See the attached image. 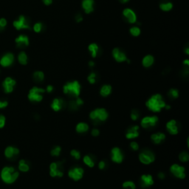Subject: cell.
I'll return each mask as SVG.
<instances>
[{
	"label": "cell",
	"mask_w": 189,
	"mask_h": 189,
	"mask_svg": "<svg viewBox=\"0 0 189 189\" xmlns=\"http://www.w3.org/2000/svg\"><path fill=\"white\" fill-rule=\"evenodd\" d=\"M83 162L86 166L89 168H93L96 165V162H95V159L89 154H86L83 157Z\"/></svg>",
	"instance_id": "obj_29"
},
{
	"label": "cell",
	"mask_w": 189,
	"mask_h": 189,
	"mask_svg": "<svg viewBox=\"0 0 189 189\" xmlns=\"http://www.w3.org/2000/svg\"><path fill=\"white\" fill-rule=\"evenodd\" d=\"M18 171L11 166H6L3 168L1 171V178L3 180L4 183L7 184H12L18 179Z\"/></svg>",
	"instance_id": "obj_4"
},
{
	"label": "cell",
	"mask_w": 189,
	"mask_h": 189,
	"mask_svg": "<svg viewBox=\"0 0 189 189\" xmlns=\"http://www.w3.org/2000/svg\"><path fill=\"white\" fill-rule=\"evenodd\" d=\"M112 87L109 84H104L101 86L100 89V95L103 98H106L110 96L112 93Z\"/></svg>",
	"instance_id": "obj_27"
},
{
	"label": "cell",
	"mask_w": 189,
	"mask_h": 189,
	"mask_svg": "<svg viewBox=\"0 0 189 189\" xmlns=\"http://www.w3.org/2000/svg\"><path fill=\"white\" fill-rule=\"evenodd\" d=\"M159 123V118L157 115L145 116L140 120V126L143 129H150L155 127Z\"/></svg>",
	"instance_id": "obj_8"
},
{
	"label": "cell",
	"mask_w": 189,
	"mask_h": 189,
	"mask_svg": "<svg viewBox=\"0 0 189 189\" xmlns=\"http://www.w3.org/2000/svg\"><path fill=\"white\" fill-rule=\"evenodd\" d=\"M64 162H52L50 165V175L52 177H62L64 176Z\"/></svg>",
	"instance_id": "obj_6"
},
{
	"label": "cell",
	"mask_w": 189,
	"mask_h": 189,
	"mask_svg": "<svg viewBox=\"0 0 189 189\" xmlns=\"http://www.w3.org/2000/svg\"><path fill=\"white\" fill-rule=\"evenodd\" d=\"M129 0H120V2H121V3H126V2H129Z\"/></svg>",
	"instance_id": "obj_57"
},
{
	"label": "cell",
	"mask_w": 189,
	"mask_h": 189,
	"mask_svg": "<svg viewBox=\"0 0 189 189\" xmlns=\"http://www.w3.org/2000/svg\"><path fill=\"white\" fill-rule=\"evenodd\" d=\"M84 174V170L81 166H73L68 171L67 175L74 181H79L81 180Z\"/></svg>",
	"instance_id": "obj_9"
},
{
	"label": "cell",
	"mask_w": 189,
	"mask_h": 189,
	"mask_svg": "<svg viewBox=\"0 0 189 189\" xmlns=\"http://www.w3.org/2000/svg\"><path fill=\"white\" fill-rule=\"evenodd\" d=\"M75 20H76L77 22H81L83 20V17L81 16V14H77V16H75Z\"/></svg>",
	"instance_id": "obj_52"
},
{
	"label": "cell",
	"mask_w": 189,
	"mask_h": 189,
	"mask_svg": "<svg viewBox=\"0 0 189 189\" xmlns=\"http://www.w3.org/2000/svg\"><path fill=\"white\" fill-rule=\"evenodd\" d=\"M89 117L94 123L98 124L105 122L109 118V112L105 108H96L91 111Z\"/></svg>",
	"instance_id": "obj_3"
},
{
	"label": "cell",
	"mask_w": 189,
	"mask_h": 189,
	"mask_svg": "<svg viewBox=\"0 0 189 189\" xmlns=\"http://www.w3.org/2000/svg\"><path fill=\"white\" fill-rule=\"evenodd\" d=\"M19 150L14 146H8L5 150V155L8 160H14L18 157Z\"/></svg>",
	"instance_id": "obj_17"
},
{
	"label": "cell",
	"mask_w": 189,
	"mask_h": 189,
	"mask_svg": "<svg viewBox=\"0 0 189 189\" xmlns=\"http://www.w3.org/2000/svg\"><path fill=\"white\" fill-rule=\"evenodd\" d=\"M110 157L112 161L118 164L121 163L124 160V154L123 151L119 147H114L111 149Z\"/></svg>",
	"instance_id": "obj_11"
},
{
	"label": "cell",
	"mask_w": 189,
	"mask_h": 189,
	"mask_svg": "<svg viewBox=\"0 0 189 189\" xmlns=\"http://www.w3.org/2000/svg\"><path fill=\"white\" fill-rule=\"evenodd\" d=\"M166 128L167 132L171 135H177L180 132V126H179L177 120H174V119L168 120L166 123Z\"/></svg>",
	"instance_id": "obj_12"
},
{
	"label": "cell",
	"mask_w": 189,
	"mask_h": 189,
	"mask_svg": "<svg viewBox=\"0 0 189 189\" xmlns=\"http://www.w3.org/2000/svg\"><path fill=\"white\" fill-rule=\"evenodd\" d=\"M14 62V55L13 53L8 52L4 55L2 57V59H0V64L2 65L4 67H8L11 65L13 64Z\"/></svg>",
	"instance_id": "obj_21"
},
{
	"label": "cell",
	"mask_w": 189,
	"mask_h": 189,
	"mask_svg": "<svg viewBox=\"0 0 189 189\" xmlns=\"http://www.w3.org/2000/svg\"><path fill=\"white\" fill-rule=\"evenodd\" d=\"M129 146L132 149V151H137L139 150L140 149V146H139L138 143H137L136 141H132L130 143H129Z\"/></svg>",
	"instance_id": "obj_43"
},
{
	"label": "cell",
	"mask_w": 189,
	"mask_h": 189,
	"mask_svg": "<svg viewBox=\"0 0 189 189\" xmlns=\"http://www.w3.org/2000/svg\"><path fill=\"white\" fill-rule=\"evenodd\" d=\"M122 187L123 189H136V185L133 181L128 180L122 184Z\"/></svg>",
	"instance_id": "obj_39"
},
{
	"label": "cell",
	"mask_w": 189,
	"mask_h": 189,
	"mask_svg": "<svg viewBox=\"0 0 189 189\" xmlns=\"http://www.w3.org/2000/svg\"><path fill=\"white\" fill-rule=\"evenodd\" d=\"M183 64H184L185 67H188L189 66V60L188 59H185V61H183Z\"/></svg>",
	"instance_id": "obj_54"
},
{
	"label": "cell",
	"mask_w": 189,
	"mask_h": 189,
	"mask_svg": "<svg viewBox=\"0 0 189 189\" xmlns=\"http://www.w3.org/2000/svg\"><path fill=\"white\" fill-rule=\"evenodd\" d=\"M171 106H170V105L166 104V106H165L164 109H166V110H169V109H171Z\"/></svg>",
	"instance_id": "obj_56"
},
{
	"label": "cell",
	"mask_w": 189,
	"mask_h": 189,
	"mask_svg": "<svg viewBox=\"0 0 189 189\" xmlns=\"http://www.w3.org/2000/svg\"><path fill=\"white\" fill-rule=\"evenodd\" d=\"M150 138L153 143H154V144L156 145H158L165 141V140H166V136L163 132H159L151 134Z\"/></svg>",
	"instance_id": "obj_23"
},
{
	"label": "cell",
	"mask_w": 189,
	"mask_h": 189,
	"mask_svg": "<svg viewBox=\"0 0 189 189\" xmlns=\"http://www.w3.org/2000/svg\"><path fill=\"white\" fill-rule=\"evenodd\" d=\"M154 59L152 55H147L143 59L142 64H143V66L144 67L149 68L150 67L152 66V64H154Z\"/></svg>",
	"instance_id": "obj_28"
},
{
	"label": "cell",
	"mask_w": 189,
	"mask_h": 189,
	"mask_svg": "<svg viewBox=\"0 0 189 189\" xmlns=\"http://www.w3.org/2000/svg\"><path fill=\"white\" fill-rule=\"evenodd\" d=\"M33 78L36 82H42L45 79V74L42 71H35L33 74Z\"/></svg>",
	"instance_id": "obj_32"
},
{
	"label": "cell",
	"mask_w": 189,
	"mask_h": 189,
	"mask_svg": "<svg viewBox=\"0 0 189 189\" xmlns=\"http://www.w3.org/2000/svg\"><path fill=\"white\" fill-rule=\"evenodd\" d=\"M157 177H158V179H160V180H163L166 178V174L163 172H162V171H160V172H159L158 174H157Z\"/></svg>",
	"instance_id": "obj_51"
},
{
	"label": "cell",
	"mask_w": 189,
	"mask_h": 189,
	"mask_svg": "<svg viewBox=\"0 0 189 189\" xmlns=\"http://www.w3.org/2000/svg\"><path fill=\"white\" fill-rule=\"evenodd\" d=\"M18 62L22 65H26L28 64V55L25 52H21L18 55Z\"/></svg>",
	"instance_id": "obj_33"
},
{
	"label": "cell",
	"mask_w": 189,
	"mask_h": 189,
	"mask_svg": "<svg viewBox=\"0 0 189 189\" xmlns=\"http://www.w3.org/2000/svg\"><path fill=\"white\" fill-rule=\"evenodd\" d=\"M62 153V147L59 146H55L51 149L50 154L52 157H59Z\"/></svg>",
	"instance_id": "obj_36"
},
{
	"label": "cell",
	"mask_w": 189,
	"mask_h": 189,
	"mask_svg": "<svg viewBox=\"0 0 189 189\" xmlns=\"http://www.w3.org/2000/svg\"><path fill=\"white\" fill-rule=\"evenodd\" d=\"M53 89H54L53 86H52V85H48V86H47L45 91H46L47 93H51V92L53 91Z\"/></svg>",
	"instance_id": "obj_50"
},
{
	"label": "cell",
	"mask_w": 189,
	"mask_h": 189,
	"mask_svg": "<svg viewBox=\"0 0 189 189\" xmlns=\"http://www.w3.org/2000/svg\"><path fill=\"white\" fill-rule=\"evenodd\" d=\"M140 185L143 188H147L154 185V179L151 174H143L140 178Z\"/></svg>",
	"instance_id": "obj_16"
},
{
	"label": "cell",
	"mask_w": 189,
	"mask_h": 189,
	"mask_svg": "<svg viewBox=\"0 0 189 189\" xmlns=\"http://www.w3.org/2000/svg\"><path fill=\"white\" fill-rule=\"evenodd\" d=\"M18 168L19 171H22V172H27L30 170V165L25 160H21L18 163Z\"/></svg>",
	"instance_id": "obj_30"
},
{
	"label": "cell",
	"mask_w": 189,
	"mask_h": 189,
	"mask_svg": "<svg viewBox=\"0 0 189 189\" xmlns=\"http://www.w3.org/2000/svg\"><path fill=\"white\" fill-rule=\"evenodd\" d=\"M138 158L142 164L150 165L154 163L155 160V154L151 150L144 149L140 152Z\"/></svg>",
	"instance_id": "obj_7"
},
{
	"label": "cell",
	"mask_w": 189,
	"mask_h": 189,
	"mask_svg": "<svg viewBox=\"0 0 189 189\" xmlns=\"http://www.w3.org/2000/svg\"><path fill=\"white\" fill-rule=\"evenodd\" d=\"M42 1L46 5H50L52 3V0H42Z\"/></svg>",
	"instance_id": "obj_53"
},
{
	"label": "cell",
	"mask_w": 189,
	"mask_h": 189,
	"mask_svg": "<svg viewBox=\"0 0 189 189\" xmlns=\"http://www.w3.org/2000/svg\"><path fill=\"white\" fill-rule=\"evenodd\" d=\"M89 66L90 67H93L95 66V62H92V61H90V62H89Z\"/></svg>",
	"instance_id": "obj_55"
},
{
	"label": "cell",
	"mask_w": 189,
	"mask_h": 189,
	"mask_svg": "<svg viewBox=\"0 0 189 189\" xmlns=\"http://www.w3.org/2000/svg\"><path fill=\"white\" fill-rule=\"evenodd\" d=\"M70 156L73 159H75V160H80L81 157V152L79 150H76V149H72V150L70 151Z\"/></svg>",
	"instance_id": "obj_41"
},
{
	"label": "cell",
	"mask_w": 189,
	"mask_h": 189,
	"mask_svg": "<svg viewBox=\"0 0 189 189\" xmlns=\"http://www.w3.org/2000/svg\"><path fill=\"white\" fill-rule=\"evenodd\" d=\"M170 172L176 178L181 179V180L185 178V168L184 166H181V165L177 164V163L171 165L170 166Z\"/></svg>",
	"instance_id": "obj_10"
},
{
	"label": "cell",
	"mask_w": 189,
	"mask_h": 189,
	"mask_svg": "<svg viewBox=\"0 0 189 189\" xmlns=\"http://www.w3.org/2000/svg\"><path fill=\"white\" fill-rule=\"evenodd\" d=\"M50 107L54 112H59L66 107V102L62 98H55L51 102Z\"/></svg>",
	"instance_id": "obj_15"
},
{
	"label": "cell",
	"mask_w": 189,
	"mask_h": 189,
	"mask_svg": "<svg viewBox=\"0 0 189 189\" xmlns=\"http://www.w3.org/2000/svg\"><path fill=\"white\" fill-rule=\"evenodd\" d=\"M166 104L164 98L162 95L158 93L152 95L146 102V108L154 113H158L161 112L165 108Z\"/></svg>",
	"instance_id": "obj_1"
},
{
	"label": "cell",
	"mask_w": 189,
	"mask_h": 189,
	"mask_svg": "<svg viewBox=\"0 0 189 189\" xmlns=\"http://www.w3.org/2000/svg\"><path fill=\"white\" fill-rule=\"evenodd\" d=\"M160 8L163 11H169L172 9L173 4L170 2H162L160 5Z\"/></svg>",
	"instance_id": "obj_37"
},
{
	"label": "cell",
	"mask_w": 189,
	"mask_h": 189,
	"mask_svg": "<svg viewBox=\"0 0 189 189\" xmlns=\"http://www.w3.org/2000/svg\"><path fill=\"white\" fill-rule=\"evenodd\" d=\"M140 112L138 111V109H134L131 111L130 118L132 120H134V121L137 120L139 118H140Z\"/></svg>",
	"instance_id": "obj_40"
},
{
	"label": "cell",
	"mask_w": 189,
	"mask_h": 189,
	"mask_svg": "<svg viewBox=\"0 0 189 189\" xmlns=\"http://www.w3.org/2000/svg\"><path fill=\"white\" fill-rule=\"evenodd\" d=\"M7 25V20L5 18H0V31L3 30Z\"/></svg>",
	"instance_id": "obj_45"
},
{
	"label": "cell",
	"mask_w": 189,
	"mask_h": 189,
	"mask_svg": "<svg viewBox=\"0 0 189 189\" xmlns=\"http://www.w3.org/2000/svg\"><path fill=\"white\" fill-rule=\"evenodd\" d=\"M140 135V126L138 125L132 126L126 130L125 137L128 140H134Z\"/></svg>",
	"instance_id": "obj_14"
},
{
	"label": "cell",
	"mask_w": 189,
	"mask_h": 189,
	"mask_svg": "<svg viewBox=\"0 0 189 189\" xmlns=\"http://www.w3.org/2000/svg\"><path fill=\"white\" fill-rule=\"evenodd\" d=\"M15 42L16 44L17 47L22 49V48H25L29 45V39L27 35H20L16 39Z\"/></svg>",
	"instance_id": "obj_24"
},
{
	"label": "cell",
	"mask_w": 189,
	"mask_h": 189,
	"mask_svg": "<svg viewBox=\"0 0 189 189\" xmlns=\"http://www.w3.org/2000/svg\"><path fill=\"white\" fill-rule=\"evenodd\" d=\"M179 160L182 163H187L189 160V154L187 151H183L179 154Z\"/></svg>",
	"instance_id": "obj_35"
},
{
	"label": "cell",
	"mask_w": 189,
	"mask_h": 189,
	"mask_svg": "<svg viewBox=\"0 0 189 189\" xmlns=\"http://www.w3.org/2000/svg\"><path fill=\"white\" fill-rule=\"evenodd\" d=\"M112 55H113V58L115 59L116 62H120V63L126 62V59H127L126 54H125L121 50H120L118 47L115 48V49L112 50Z\"/></svg>",
	"instance_id": "obj_22"
},
{
	"label": "cell",
	"mask_w": 189,
	"mask_h": 189,
	"mask_svg": "<svg viewBox=\"0 0 189 189\" xmlns=\"http://www.w3.org/2000/svg\"><path fill=\"white\" fill-rule=\"evenodd\" d=\"M89 124L85 122H80V123H77L76 126H75V131L76 132L79 133V134H84L86 133L89 131Z\"/></svg>",
	"instance_id": "obj_26"
},
{
	"label": "cell",
	"mask_w": 189,
	"mask_h": 189,
	"mask_svg": "<svg viewBox=\"0 0 189 189\" xmlns=\"http://www.w3.org/2000/svg\"><path fill=\"white\" fill-rule=\"evenodd\" d=\"M16 84V82L12 78H6L2 83V86H3L4 91H5V93H11L13 91Z\"/></svg>",
	"instance_id": "obj_18"
},
{
	"label": "cell",
	"mask_w": 189,
	"mask_h": 189,
	"mask_svg": "<svg viewBox=\"0 0 189 189\" xmlns=\"http://www.w3.org/2000/svg\"><path fill=\"white\" fill-rule=\"evenodd\" d=\"M130 33L133 36H138L140 34V29L138 27H132L130 29Z\"/></svg>",
	"instance_id": "obj_42"
},
{
	"label": "cell",
	"mask_w": 189,
	"mask_h": 189,
	"mask_svg": "<svg viewBox=\"0 0 189 189\" xmlns=\"http://www.w3.org/2000/svg\"><path fill=\"white\" fill-rule=\"evenodd\" d=\"M84 100L81 98L80 97L75 98L72 99V101L69 102L68 103V108L69 110L71 111H77L79 110V108L84 105Z\"/></svg>",
	"instance_id": "obj_20"
},
{
	"label": "cell",
	"mask_w": 189,
	"mask_h": 189,
	"mask_svg": "<svg viewBox=\"0 0 189 189\" xmlns=\"http://www.w3.org/2000/svg\"><path fill=\"white\" fill-rule=\"evenodd\" d=\"M8 103L5 100H0V109H3L8 106Z\"/></svg>",
	"instance_id": "obj_49"
},
{
	"label": "cell",
	"mask_w": 189,
	"mask_h": 189,
	"mask_svg": "<svg viewBox=\"0 0 189 189\" xmlns=\"http://www.w3.org/2000/svg\"><path fill=\"white\" fill-rule=\"evenodd\" d=\"M13 26L18 30L22 29H30L29 20L24 16H21L18 20L14 21Z\"/></svg>",
	"instance_id": "obj_13"
},
{
	"label": "cell",
	"mask_w": 189,
	"mask_h": 189,
	"mask_svg": "<svg viewBox=\"0 0 189 189\" xmlns=\"http://www.w3.org/2000/svg\"><path fill=\"white\" fill-rule=\"evenodd\" d=\"M88 49H89V50L90 51L91 55H92V58H96V56H97L99 51V47L98 46L97 44L96 43L90 44V45H89V47H88Z\"/></svg>",
	"instance_id": "obj_31"
},
{
	"label": "cell",
	"mask_w": 189,
	"mask_h": 189,
	"mask_svg": "<svg viewBox=\"0 0 189 189\" xmlns=\"http://www.w3.org/2000/svg\"><path fill=\"white\" fill-rule=\"evenodd\" d=\"M82 8L86 13H90L94 11V0H83Z\"/></svg>",
	"instance_id": "obj_25"
},
{
	"label": "cell",
	"mask_w": 189,
	"mask_h": 189,
	"mask_svg": "<svg viewBox=\"0 0 189 189\" xmlns=\"http://www.w3.org/2000/svg\"><path fill=\"white\" fill-rule=\"evenodd\" d=\"M98 168L100 169V170H103V169L106 168V163L104 160H101V161L98 163Z\"/></svg>",
	"instance_id": "obj_48"
},
{
	"label": "cell",
	"mask_w": 189,
	"mask_h": 189,
	"mask_svg": "<svg viewBox=\"0 0 189 189\" xmlns=\"http://www.w3.org/2000/svg\"><path fill=\"white\" fill-rule=\"evenodd\" d=\"M98 79V74L95 72H91V73L88 75V77H87L88 81H89L91 84H96V82H97Z\"/></svg>",
	"instance_id": "obj_38"
},
{
	"label": "cell",
	"mask_w": 189,
	"mask_h": 189,
	"mask_svg": "<svg viewBox=\"0 0 189 189\" xmlns=\"http://www.w3.org/2000/svg\"><path fill=\"white\" fill-rule=\"evenodd\" d=\"M185 53L187 54V55H188V54H189V48L188 47L186 48L185 50Z\"/></svg>",
	"instance_id": "obj_58"
},
{
	"label": "cell",
	"mask_w": 189,
	"mask_h": 189,
	"mask_svg": "<svg viewBox=\"0 0 189 189\" xmlns=\"http://www.w3.org/2000/svg\"><path fill=\"white\" fill-rule=\"evenodd\" d=\"M168 96H169V98H171L172 99H177L180 96V92H179V90L177 89L171 88V89H169L168 92Z\"/></svg>",
	"instance_id": "obj_34"
},
{
	"label": "cell",
	"mask_w": 189,
	"mask_h": 189,
	"mask_svg": "<svg viewBox=\"0 0 189 189\" xmlns=\"http://www.w3.org/2000/svg\"><path fill=\"white\" fill-rule=\"evenodd\" d=\"M5 120H6V119H5V116L0 115V129H2L5 126Z\"/></svg>",
	"instance_id": "obj_47"
},
{
	"label": "cell",
	"mask_w": 189,
	"mask_h": 189,
	"mask_svg": "<svg viewBox=\"0 0 189 189\" xmlns=\"http://www.w3.org/2000/svg\"><path fill=\"white\" fill-rule=\"evenodd\" d=\"M45 89L43 88L33 86L31 88L28 95V98L30 101L33 103H39L43 100L44 94L45 93Z\"/></svg>",
	"instance_id": "obj_5"
},
{
	"label": "cell",
	"mask_w": 189,
	"mask_h": 189,
	"mask_svg": "<svg viewBox=\"0 0 189 189\" xmlns=\"http://www.w3.org/2000/svg\"><path fill=\"white\" fill-rule=\"evenodd\" d=\"M42 28H43V25L40 22L35 24L33 26V30L35 33H40L42 31Z\"/></svg>",
	"instance_id": "obj_44"
},
{
	"label": "cell",
	"mask_w": 189,
	"mask_h": 189,
	"mask_svg": "<svg viewBox=\"0 0 189 189\" xmlns=\"http://www.w3.org/2000/svg\"><path fill=\"white\" fill-rule=\"evenodd\" d=\"M81 91V86L78 81H68L63 86L64 94L73 98L80 96Z\"/></svg>",
	"instance_id": "obj_2"
},
{
	"label": "cell",
	"mask_w": 189,
	"mask_h": 189,
	"mask_svg": "<svg viewBox=\"0 0 189 189\" xmlns=\"http://www.w3.org/2000/svg\"><path fill=\"white\" fill-rule=\"evenodd\" d=\"M91 134L93 137H98L100 134V130L98 129H97V128H93L92 129V131H91Z\"/></svg>",
	"instance_id": "obj_46"
},
{
	"label": "cell",
	"mask_w": 189,
	"mask_h": 189,
	"mask_svg": "<svg viewBox=\"0 0 189 189\" xmlns=\"http://www.w3.org/2000/svg\"><path fill=\"white\" fill-rule=\"evenodd\" d=\"M123 15L129 23L134 24L137 22V16L135 13L130 8H126L123 10Z\"/></svg>",
	"instance_id": "obj_19"
}]
</instances>
